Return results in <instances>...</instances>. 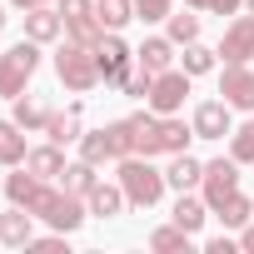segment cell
Segmentation results:
<instances>
[{"mask_svg":"<svg viewBox=\"0 0 254 254\" xmlns=\"http://www.w3.org/2000/svg\"><path fill=\"white\" fill-rule=\"evenodd\" d=\"M80 160H90V165H115V140H110V130L80 135Z\"/></svg>","mask_w":254,"mask_h":254,"instance_id":"obj_23","label":"cell"},{"mask_svg":"<svg viewBox=\"0 0 254 254\" xmlns=\"http://www.w3.org/2000/svg\"><path fill=\"white\" fill-rule=\"evenodd\" d=\"M199 180H204V165L185 150V155H175L170 160V170H165V185L170 190H199Z\"/></svg>","mask_w":254,"mask_h":254,"instance_id":"obj_18","label":"cell"},{"mask_svg":"<svg viewBox=\"0 0 254 254\" xmlns=\"http://www.w3.org/2000/svg\"><path fill=\"white\" fill-rule=\"evenodd\" d=\"M219 95H224L229 110H249V115H254V70H249V65H224Z\"/></svg>","mask_w":254,"mask_h":254,"instance_id":"obj_9","label":"cell"},{"mask_svg":"<svg viewBox=\"0 0 254 254\" xmlns=\"http://www.w3.org/2000/svg\"><path fill=\"white\" fill-rule=\"evenodd\" d=\"M115 180H120V190H125V199H130V209H155L160 199H165V170H155L145 155H125V160H115Z\"/></svg>","mask_w":254,"mask_h":254,"instance_id":"obj_2","label":"cell"},{"mask_svg":"<svg viewBox=\"0 0 254 254\" xmlns=\"http://www.w3.org/2000/svg\"><path fill=\"white\" fill-rule=\"evenodd\" d=\"M190 80L194 75H185V70H160L155 75V85H150V95H145V105L155 110V115H180L185 110V95H190Z\"/></svg>","mask_w":254,"mask_h":254,"instance_id":"obj_6","label":"cell"},{"mask_svg":"<svg viewBox=\"0 0 254 254\" xmlns=\"http://www.w3.org/2000/svg\"><path fill=\"white\" fill-rule=\"evenodd\" d=\"M204 249H209V254H234V239H224V234H219V239H209Z\"/></svg>","mask_w":254,"mask_h":254,"instance_id":"obj_38","label":"cell"},{"mask_svg":"<svg viewBox=\"0 0 254 254\" xmlns=\"http://www.w3.org/2000/svg\"><path fill=\"white\" fill-rule=\"evenodd\" d=\"M65 35H70L75 45H90V50H95L100 35H105V25H100L95 15H80V20H65Z\"/></svg>","mask_w":254,"mask_h":254,"instance_id":"obj_28","label":"cell"},{"mask_svg":"<svg viewBox=\"0 0 254 254\" xmlns=\"http://www.w3.org/2000/svg\"><path fill=\"white\" fill-rule=\"evenodd\" d=\"M125 125H130V145H135V155H145V160L165 155V150H160V115H155V110H140V115L125 120Z\"/></svg>","mask_w":254,"mask_h":254,"instance_id":"obj_11","label":"cell"},{"mask_svg":"<svg viewBox=\"0 0 254 254\" xmlns=\"http://www.w3.org/2000/svg\"><path fill=\"white\" fill-rule=\"evenodd\" d=\"M239 249H249V254H254V224H244V229H239Z\"/></svg>","mask_w":254,"mask_h":254,"instance_id":"obj_39","label":"cell"},{"mask_svg":"<svg viewBox=\"0 0 254 254\" xmlns=\"http://www.w3.org/2000/svg\"><path fill=\"white\" fill-rule=\"evenodd\" d=\"M214 60H219V50H209V45L190 40V45H185V55H180V70H185V75H209V70H214Z\"/></svg>","mask_w":254,"mask_h":254,"instance_id":"obj_26","label":"cell"},{"mask_svg":"<svg viewBox=\"0 0 254 254\" xmlns=\"http://www.w3.org/2000/svg\"><path fill=\"white\" fill-rule=\"evenodd\" d=\"M244 10H249V15H254V0H244Z\"/></svg>","mask_w":254,"mask_h":254,"instance_id":"obj_43","label":"cell"},{"mask_svg":"<svg viewBox=\"0 0 254 254\" xmlns=\"http://www.w3.org/2000/svg\"><path fill=\"white\" fill-rule=\"evenodd\" d=\"M25 170H30L35 180H60V175H65V155H60V145L50 140V145L30 150V155H25Z\"/></svg>","mask_w":254,"mask_h":254,"instance_id":"obj_17","label":"cell"},{"mask_svg":"<svg viewBox=\"0 0 254 254\" xmlns=\"http://www.w3.org/2000/svg\"><path fill=\"white\" fill-rule=\"evenodd\" d=\"M20 130H45V120H50V105H40V100H15V115H10Z\"/></svg>","mask_w":254,"mask_h":254,"instance_id":"obj_27","label":"cell"},{"mask_svg":"<svg viewBox=\"0 0 254 254\" xmlns=\"http://www.w3.org/2000/svg\"><path fill=\"white\" fill-rule=\"evenodd\" d=\"M229 155L239 165H254V120H244L239 130H229Z\"/></svg>","mask_w":254,"mask_h":254,"instance_id":"obj_29","label":"cell"},{"mask_svg":"<svg viewBox=\"0 0 254 254\" xmlns=\"http://www.w3.org/2000/svg\"><path fill=\"white\" fill-rule=\"evenodd\" d=\"M25 155H30V145H25V130L15 120H0V165H25Z\"/></svg>","mask_w":254,"mask_h":254,"instance_id":"obj_20","label":"cell"},{"mask_svg":"<svg viewBox=\"0 0 254 254\" xmlns=\"http://www.w3.org/2000/svg\"><path fill=\"white\" fill-rule=\"evenodd\" d=\"M190 229H180V224H165V229H155L150 234V249H160V254H170V249H190Z\"/></svg>","mask_w":254,"mask_h":254,"instance_id":"obj_30","label":"cell"},{"mask_svg":"<svg viewBox=\"0 0 254 254\" xmlns=\"http://www.w3.org/2000/svg\"><path fill=\"white\" fill-rule=\"evenodd\" d=\"M35 5H55V0H35ZM35 5H30V10H35Z\"/></svg>","mask_w":254,"mask_h":254,"instance_id":"obj_42","label":"cell"},{"mask_svg":"<svg viewBox=\"0 0 254 254\" xmlns=\"http://www.w3.org/2000/svg\"><path fill=\"white\" fill-rule=\"evenodd\" d=\"M45 135H50L55 145H70V140H80V110H50V120H45Z\"/></svg>","mask_w":254,"mask_h":254,"instance_id":"obj_24","label":"cell"},{"mask_svg":"<svg viewBox=\"0 0 254 254\" xmlns=\"http://www.w3.org/2000/svg\"><path fill=\"white\" fill-rule=\"evenodd\" d=\"M95 20L105 30H125L135 20V0H95Z\"/></svg>","mask_w":254,"mask_h":254,"instance_id":"obj_22","label":"cell"},{"mask_svg":"<svg viewBox=\"0 0 254 254\" xmlns=\"http://www.w3.org/2000/svg\"><path fill=\"white\" fill-rule=\"evenodd\" d=\"M185 5H194V10H204V5H209V0H185Z\"/></svg>","mask_w":254,"mask_h":254,"instance_id":"obj_40","label":"cell"},{"mask_svg":"<svg viewBox=\"0 0 254 254\" xmlns=\"http://www.w3.org/2000/svg\"><path fill=\"white\" fill-rule=\"evenodd\" d=\"M85 204H90V214H95V219H115V214H120L125 204H130V199H125L120 180H115V185H105V180H100V185L85 194Z\"/></svg>","mask_w":254,"mask_h":254,"instance_id":"obj_14","label":"cell"},{"mask_svg":"<svg viewBox=\"0 0 254 254\" xmlns=\"http://www.w3.org/2000/svg\"><path fill=\"white\" fill-rule=\"evenodd\" d=\"M219 55H224V65H249L254 60V15H239V20L224 25Z\"/></svg>","mask_w":254,"mask_h":254,"instance_id":"obj_8","label":"cell"},{"mask_svg":"<svg viewBox=\"0 0 254 254\" xmlns=\"http://www.w3.org/2000/svg\"><path fill=\"white\" fill-rule=\"evenodd\" d=\"M25 35L40 40V45H50V40L65 35V15L50 10V5H35V10H25Z\"/></svg>","mask_w":254,"mask_h":254,"instance_id":"obj_13","label":"cell"},{"mask_svg":"<svg viewBox=\"0 0 254 254\" xmlns=\"http://www.w3.org/2000/svg\"><path fill=\"white\" fill-rule=\"evenodd\" d=\"M35 239V214L10 204V214H0V244H10V249H25Z\"/></svg>","mask_w":254,"mask_h":254,"instance_id":"obj_12","label":"cell"},{"mask_svg":"<svg viewBox=\"0 0 254 254\" xmlns=\"http://www.w3.org/2000/svg\"><path fill=\"white\" fill-rule=\"evenodd\" d=\"M55 10L65 20H80V15H95V0H55Z\"/></svg>","mask_w":254,"mask_h":254,"instance_id":"obj_36","label":"cell"},{"mask_svg":"<svg viewBox=\"0 0 254 254\" xmlns=\"http://www.w3.org/2000/svg\"><path fill=\"white\" fill-rule=\"evenodd\" d=\"M0 30H5V5H0Z\"/></svg>","mask_w":254,"mask_h":254,"instance_id":"obj_41","label":"cell"},{"mask_svg":"<svg viewBox=\"0 0 254 254\" xmlns=\"http://www.w3.org/2000/svg\"><path fill=\"white\" fill-rule=\"evenodd\" d=\"M170 5H175V0H135V20H145V25L170 20Z\"/></svg>","mask_w":254,"mask_h":254,"instance_id":"obj_33","label":"cell"},{"mask_svg":"<svg viewBox=\"0 0 254 254\" xmlns=\"http://www.w3.org/2000/svg\"><path fill=\"white\" fill-rule=\"evenodd\" d=\"M95 60H100V75H105V85L125 90V75L135 70V50L120 40V30H105V35H100V45H95Z\"/></svg>","mask_w":254,"mask_h":254,"instance_id":"obj_5","label":"cell"},{"mask_svg":"<svg viewBox=\"0 0 254 254\" xmlns=\"http://www.w3.org/2000/svg\"><path fill=\"white\" fill-rule=\"evenodd\" d=\"M65 239H70V234H60V229H55V234H35L25 249H40V254H60V249H65Z\"/></svg>","mask_w":254,"mask_h":254,"instance_id":"obj_35","label":"cell"},{"mask_svg":"<svg viewBox=\"0 0 254 254\" xmlns=\"http://www.w3.org/2000/svg\"><path fill=\"white\" fill-rule=\"evenodd\" d=\"M100 185V165H90V160H75V165H65V175H60V190H70V194H90Z\"/></svg>","mask_w":254,"mask_h":254,"instance_id":"obj_21","label":"cell"},{"mask_svg":"<svg viewBox=\"0 0 254 254\" xmlns=\"http://www.w3.org/2000/svg\"><path fill=\"white\" fill-rule=\"evenodd\" d=\"M214 214H219V219H224V229H244V224H249V219H254V199H249V194H239V190H234V194H229V199H224V204H219V209H214Z\"/></svg>","mask_w":254,"mask_h":254,"instance_id":"obj_25","label":"cell"},{"mask_svg":"<svg viewBox=\"0 0 254 254\" xmlns=\"http://www.w3.org/2000/svg\"><path fill=\"white\" fill-rule=\"evenodd\" d=\"M239 5H244V0H209V5H204V10H214V15H234Z\"/></svg>","mask_w":254,"mask_h":254,"instance_id":"obj_37","label":"cell"},{"mask_svg":"<svg viewBox=\"0 0 254 254\" xmlns=\"http://www.w3.org/2000/svg\"><path fill=\"white\" fill-rule=\"evenodd\" d=\"M55 75H60V85L65 90H75V95H85V90H95L105 75H100V60H95V50L90 45H60V55H55Z\"/></svg>","mask_w":254,"mask_h":254,"instance_id":"obj_3","label":"cell"},{"mask_svg":"<svg viewBox=\"0 0 254 254\" xmlns=\"http://www.w3.org/2000/svg\"><path fill=\"white\" fill-rule=\"evenodd\" d=\"M170 219H175L180 229H190V234H199V229H204V219H209V204H204V194L194 199L190 190H180V199H175V209H170Z\"/></svg>","mask_w":254,"mask_h":254,"instance_id":"obj_16","label":"cell"},{"mask_svg":"<svg viewBox=\"0 0 254 254\" xmlns=\"http://www.w3.org/2000/svg\"><path fill=\"white\" fill-rule=\"evenodd\" d=\"M35 185H40V180H35L30 170H20V175H10V180H5V194H10V204H30V194H35Z\"/></svg>","mask_w":254,"mask_h":254,"instance_id":"obj_32","label":"cell"},{"mask_svg":"<svg viewBox=\"0 0 254 254\" xmlns=\"http://www.w3.org/2000/svg\"><path fill=\"white\" fill-rule=\"evenodd\" d=\"M135 65H145L150 75L170 70V65H175V40H170V35H150V40L135 50Z\"/></svg>","mask_w":254,"mask_h":254,"instance_id":"obj_15","label":"cell"},{"mask_svg":"<svg viewBox=\"0 0 254 254\" xmlns=\"http://www.w3.org/2000/svg\"><path fill=\"white\" fill-rule=\"evenodd\" d=\"M40 70V40H20V45H10L5 55H0V95L5 100H20L25 95V80Z\"/></svg>","mask_w":254,"mask_h":254,"instance_id":"obj_4","label":"cell"},{"mask_svg":"<svg viewBox=\"0 0 254 254\" xmlns=\"http://www.w3.org/2000/svg\"><path fill=\"white\" fill-rule=\"evenodd\" d=\"M170 40H175V45L199 40V15H175V10H170Z\"/></svg>","mask_w":254,"mask_h":254,"instance_id":"obj_31","label":"cell"},{"mask_svg":"<svg viewBox=\"0 0 254 254\" xmlns=\"http://www.w3.org/2000/svg\"><path fill=\"white\" fill-rule=\"evenodd\" d=\"M20 209H30L35 219H45V224L60 229V234H75V229L90 219V204H85L80 194H70V190H55L50 180H40L35 194H30V204H20Z\"/></svg>","mask_w":254,"mask_h":254,"instance_id":"obj_1","label":"cell"},{"mask_svg":"<svg viewBox=\"0 0 254 254\" xmlns=\"http://www.w3.org/2000/svg\"><path fill=\"white\" fill-rule=\"evenodd\" d=\"M150 85H155V75H150L145 65H135L130 75H125V95H135V100H145V95H150Z\"/></svg>","mask_w":254,"mask_h":254,"instance_id":"obj_34","label":"cell"},{"mask_svg":"<svg viewBox=\"0 0 254 254\" xmlns=\"http://www.w3.org/2000/svg\"><path fill=\"white\" fill-rule=\"evenodd\" d=\"M199 190H204V204H209V209H219V204L239 190V160H234V155H229V160H209V165H204Z\"/></svg>","mask_w":254,"mask_h":254,"instance_id":"obj_7","label":"cell"},{"mask_svg":"<svg viewBox=\"0 0 254 254\" xmlns=\"http://www.w3.org/2000/svg\"><path fill=\"white\" fill-rule=\"evenodd\" d=\"M194 140H224L229 130H234V120H229V105L224 100H204V105H194Z\"/></svg>","mask_w":254,"mask_h":254,"instance_id":"obj_10","label":"cell"},{"mask_svg":"<svg viewBox=\"0 0 254 254\" xmlns=\"http://www.w3.org/2000/svg\"><path fill=\"white\" fill-rule=\"evenodd\" d=\"M194 140V125H185L180 115H160V150L165 155H185Z\"/></svg>","mask_w":254,"mask_h":254,"instance_id":"obj_19","label":"cell"}]
</instances>
